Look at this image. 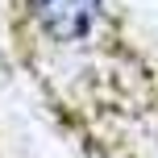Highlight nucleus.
<instances>
[{
    "label": "nucleus",
    "instance_id": "f257e3e1",
    "mask_svg": "<svg viewBox=\"0 0 158 158\" xmlns=\"http://www.w3.org/2000/svg\"><path fill=\"white\" fill-rule=\"evenodd\" d=\"M38 29L58 46L87 42L104 21V0H29Z\"/></svg>",
    "mask_w": 158,
    "mask_h": 158
}]
</instances>
